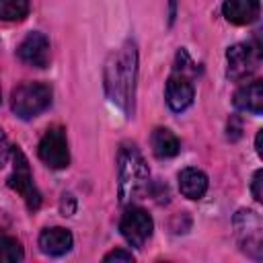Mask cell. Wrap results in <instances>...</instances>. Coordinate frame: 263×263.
<instances>
[{"instance_id":"obj_1","label":"cell","mask_w":263,"mask_h":263,"mask_svg":"<svg viewBox=\"0 0 263 263\" xmlns=\"http://www.w3.org/2000/svg\"><path fill=\"white\" fill-rule=\"evenodd\" d=\"M136 78H138V47L127 39L119 49H115L105 62V92L107 97L127 115H134V97H136Z\"/></svg>"},{"instance_id":"obj_2","label":"cell","mask_w":263,"mask_h":263,"mask_svg":"<svg viewBox=\"0 0 263 263\" xmlns=\"http://www.w3.org/2000/svg\"><path fill=\"white\" fill-rule=\"evenodd\" d=\"M117 175H119V201H134L148 185L150 171L134 144H123L117 152Z\"/></svg>"},{"instance_id":"obj_3","label":"cell","mask_w":263,"mask_h":263,"mask_svg":"<svg viewBox=\"0 0 263 263\" xmlns=\"http://www.w3.org/2000/svg\"><path fill=\"white\" fill-rule=\"evenodd\" d=\"M51 103V88L45 82H25L12 90L10 107L21 119H33Z\"/></svg>"},{"instance_id":"obj_4","label":"cell","mask_w":263,"mask_h":263,"mask_svg":"<svg viewBox=\"0 0 263 263\" xmlns=\"http://www.w3.org/2000/svg\"><path fill=\"white\" fill-rule=\"evenodd\" d=\"M12 158H14V168H12V175L8 177V187L12 191H16L25 199L27 208L33 212L41 205V193L33 183V175H31V168H29L25 154L18 148H14Z\"/></svg>"},{"instance_id":"obj_5","label":"cell","mask_w":263,"mask_h":263,"mask_svg":"<svg viewBox=\"0 0 263 263\" xmlns=\"http://www.w3.org/2000/svg\"><path fill=\"white\" fill-rule=\"evenodd\" d=\"M37 154L49 168H66L70 164V150L64 127L60 125L49 127L39 142Z\"/></svg>"},{"instance_id":"obj_6","label":"cell","mask_w":263,"mask_h":263,"mask_svg":"<svg viewBox=\"0 0 263 263\" xmlns=\"http://www.w3.org/2000/svg\"><path fill=\"white\" fill-rule=\"evenodd\" d=\"M119 230H121L123 238L127 240V245H132L134 249H144V245L152 236L154 222H152V218H150V214L146 210L127 208L125 214L121 216Z\"/></svg>"},{"instance_id":"obj_7","label":"cell","mask_w":263,"mask_h":263,"mask_svg":"<svg viewBox=\"0 0 263 263\" xmlns=\"http://www.w3.org/2000/svg\"><path fill=\"white\" fill-rule=\"evenodd\" d=\"M261 51L255 49L249 43H234L226 51V62H228V78L230 80H245L249 78L257 66H259Z\"/></svg>"},{"instance_id":"obj_8","label":"cell","mask_w":263,"mask_h":263,"mask_svg":"<svg viewBox=\"0 0 263 263\" xmlns=\"http://www.w3.org/2000/svg\"><path fill=\"white\" fill-rule=\"evenodd\" d=\"M234 228L238 234V242L245 253L253 257H261V222L251 210H240L234 218Z\"/></svg>"},{"instance_id":"obj_9","label":"cell","mask_w":263,"mask_h":263,"mask_svg":"<svg viewBox=\"0 0 263 263\" xmlns=\"http://www.w3.org/2000/svg\"><path fill=\"white\" fill-rule=\"evenodd\" d=\"M16 55L23 64L33 66V68H45L49 64V39L39 33L33 31L29 33L16 47Z\"/></svg>"},{"instance_id":"obj_10","label":"cell","mask_w":263,"mask_h":263,"mask_svg":"<svg viewBox=\"0 0 263 263\" xmlns=\"http://www.w3.org/2000/svg\"><path fill=\"white\" fill-rule=\"evenodd\" d=\"M164 97H166L168 107H171L175 113L185 111V109L193 103V97H195V88H193L191 76H187V74H183V72H173V74L168 76V80H166Z\"/></svg>"},{"instance_id":"obj_11","label":"cell","mask_w":263,"mask_h":263,"mask_svg":"<svg viewBox=\"0 0 263 263\" xmlns=\"http://www.w3.org/2000/svg\"><path fill=\"white\" fill-rule=\"evenodd\" d=\"M72 242H74V238H72L70 230L60 228V226L45 228L39 234V249H41V253H45L49 257L66 255L72 249Z\"/></svg>"},{"instance_id":"obj_12","label":"cell","mask_w":263,"mask_h":263,"mask_svg":"<svg viewBox=\"0 0 263 263\" xmlns=\"http://www.w3.org/2000/svg\"><path fill=\"white\" fill-rule=\"evenodd\" d=\"M234 107L245 113L259 115L263 111V82L251 80L234 92Z\"/></svg>"},{"instance_id":"obj_13","label":"cell","mask_w":263,"mask_h":263,"mask_svg":"<svg viewBox=\"0 0 263 263\" xmlns=\"http://www.w3.org/2000/svg\"><path fill=\"white\" fill-rule=\"evenodd\" d=\"M259 0H226L222 12L232 25H251L259 16Z\"/></svg>"},{"instance_id":"obj_14","label":"cell","mask_w":263,"mask_h":263,"mask_svg":"<svg viewBox=\"0 0 263 263\" xmlns=\"http://www.w3.org/2000/svg\"><path fill=\"white\" fill-rule=\"evenodd\" d=\"M179 189L187 199H201L208 191V177L199 168H183L179 173Z\"/></svg>"},{"instance_id":"obj_15","label":"cell","mask_w":263,"mask_h":263,"mask_svg":"<svg viewBox=\"0 0 263 263\" xmlns=\"http://www.w3.org/2000/svg\"><path fill=\"white\" fill-rule=\"evenodd\" d=\"M150 144H152V152L158 158H173L181 148L179 138L166 127H156L150 136Z\"/></svg>"},{"instance_id":"obj_16","label":"cell","mask_w":263,"mask_h":263,"mask_svg":"<svg viewBox=\"0 0 263 263\" xmlns=\"http://www.w3.org/2000/svg\"><path fill=\"white\" fill-rule=\"evenodd\" d=\"M23 257L25 253L21 242L14 236L0 230V263H16V261H23Z\"/></svg>"},{"instance_id":"obj_17","label":"cell","mask_w":263,"mask_h":263,"mask_svg":"<svg viewBox=\"0 0 263 263\" xmlns=\"http://www.w3.org/2000/svg\"><path fill=\"white\" fill-rule=\"evenodd\" d=\"M29 12V0H0V21H21Z\"/></svg>"},{"instance_id":"obj_18","label":"cell","mask_w":263,"mask_h":263,"mask_svg":"<svg viewBox=\"0 0 263 263\" xmlns=\"http://www.w3.org/2000/svg\"><path fill=\"white\" fill-rule=\"evenodd\" d=\"M10 152H12V146H10V142H8L6 134H4V129L0 127V168H2V166L8 162Z\"/></svg>"},{"instance_id":"obj_19","label":"cell","mask_w":263,"mask_h":263,"mask_svg":"<svg viewBox=\"0 0 263 263\" xmlns=\"http://www.w3.org/2000/svg\"><path fill=\"white\" fill-rule=\"evenodd\" d=\"M103 261H105V263H109V261H125V263H129V261H134V255H132L129 251H123V249H115V251L107 253V255L103 257Z\"/></svg>"},{"instance_id":"obj_20","label":"cell","mask_w":263,"mask_h":263,"mask_svg":"<svg viewBox=\"0 0 263 263\" xmlns=\"http://www.w3.org/2000/svg\"><path fill=\"white\" fill-rule=\"evenodd\" d=\"M261 177H263V173L261 171H255V175H253V185H251V189H253V197L257 199V201H261L263 199V193H261Z\"/></svg>"},{"instance_id":"obj_21","label":"cell","mask_w":263,"mask_h":263,"mask_svg":"<svg viewBox=\"0 0 263 263\" xmlns=\"http://www.w3.org/2000/svg\"><path fill=\"white\" fill-rule=\"evenodd\" d=\"M177 14V0H168V25H173Z\"/></svg>"},{"instance_id":"obj_22","label":"cell","mask_w":263,"mask_h":263,"mask_svg":"<svg viewBox=\"0 0 263 263\" xmlns=\"http://www.w3.org/2000/svg\"><path fill=\"white\" fill-rule=\"evenodd\" d=\"M261 138H263V129L257 132V140H255V150L259 156H263V148H261Z\"/></svg>"}]
</instances>
